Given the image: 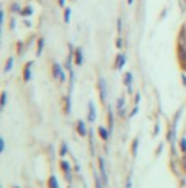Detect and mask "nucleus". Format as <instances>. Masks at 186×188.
I'll return each instance as SVG.
<instances>
[{"mask_svg":"<svg viewBox=\"0 0 186 188\" xmlns=\"http://www.w3.org/2000/svg\"><path fill=\"white\" fill-rule=\"evenodd\" d=\"M106 85H105V80L103 79H100L99 80V88H100V96H102V101L106 99V88H105Z\"/></svg>","mask_w":186,"mask_h":188,"instance_id":"f257e3e1","label":"nucleus"},{"mask_svg":"<svg viewBox=\"0 0 186 188\" xmlns=\"http://www.w3.org/2000/svg\"><path fill=\"white\" fill-rule=\"evenodd\" d=\"M95 117H96V112H95V106H93V104L90 102L89 104V121H95Z\"/></svg>","mask_w":186,"mask_h":188,"instance_id":"f03ea898","label":"nucleus"},{"mask_svg":"<svg viewBox=\"0 0 186 188\" xmlns=\"http://www.w3.org/2000/svg\"><path fill=\"white\" fill-rule=\"evenodd\" d=\"M99 165H100V172H102V177H103V182L106 184L108 182V178H106V172H105V162H103L102 158L99 159Z\"/></svg>","mask_w":186,"mask_h":188,"instance_id":"7ed1b4c3","label":"nucleus"},{"mask_svg":"<svg viewBox=\"0 0 186 188\" xmlns=\"http://www.w3.org/2000/svg\"><path fill=\"white\" fill-rule=\"evenodd\" d=\"M54 73H55V76H57V78L60 76L61 80H64V74H63V72H61V69H60L58 64H54Z\"/></svg>","mask_w":186,"mask_h":188,"instance_id":"20e7f679","label":"nucleus"},{"mask_svg":"<svg viewBox=\"0 0 186 188\" xmlns=\"http://www.w3.org/2000/svg\"><path fill=\"white\" fill-rule=\"evenodd\" d=\"M124 64H125V57H124L122 54H119L118 55V69H122Z\"/></svg>","mask_w":186,"mask_h":188,"instance_id":"39448f33","label":"nucleus"},{"mask_svg":"<svg viewBox=\"0 0 186 188\" xmlns=\"http://www.w3.org/2000/svg\"><path fill=\"white\" fill-rule=\"evenodd\" d=\"M76 63H77V64H82V63H83L82 50H77V53H76Z\"/></svg>","mask_w":186,"mask_h":188,"instance_id":"423d86ee","label":"nucleus"},{"mask_svg":"<svg viewBox=\"0 0 186 188\" xmlns=\"http://www.w3.org/2000/svg\"><path fill=\"white\" fill-rule=\"evenodd\" d=\"M79 133L82 134V136H84V134H86V127H84V122H83V121L79 122Z\"/></svg>","mask_w":186,"mask_h":188,"instance_id":"0eeeda50","label":"nucleus"},{"mask_svg":"<svg viewBox=\"0 0 186 188\" xmlns=\"http://www.w3.org/2000/svg\"><path fill=\"white\" fill-rule=\"evenodd\" d=\"M29 69H31V63H29L26 66V69H25V79H26V80L31 79V70H29Z\"/></svg>","mask_w":186,"mask_h":188,"instance_id":"6e6552de","label":"nucleus"},{"mask_svg":"<svg viewBox=\"0 0 186 188\" xmlns=\"http://www.w3.org/2000/svg\"><path fill=\"white\" fill-rule=\"evenodd\" d=\"M99 133H100V136H102V137H103L105 140L108 138V131H106V130H105L103 127H100V128H99Z\"/></svg>","mask_w":186,"mask_h":188,"instance_id":"1a4fd4ad","label":"nucleus"},{"mask_svg":"<svg viewBox=\"0 0 186 188\" xmlns=\"http://www.w3.org/2000/svg\"><path fill=\"white\" fill-rule=\"evenodd\" d=\"M125 82H126V86H128V89L131 90V73H128V74H126Z\"/></svg>","mask_w":186,"mask_h":188,"instance_id":"9d476101","label":"nucleus"},{"mask_svg":"<svg viewBox=\"0 0 186 188\" xmlns=\"http://www.w3.org/2000/svg\"><path fill=\"white\" fill-rule=\"evenodd\" d=\"M12 66H13V60H12V58H9V61H7V64H6V67H5V72L6 73L9 72V70L12 69Z\"/></svg>","mask_w":186,"mask_h":188,"instance_id":"9b49d317","label":"nucleus"},{"mask_svg":"<svg viewBox=\"0 0 186 188\" xmlns=\"http://www.w3.org/2000/svg\"><path fill=\"white\" fill-rule=\"evenodd\" d=\"M49 188H57V182H55V178L54 177L49 178Z\"/></svg>","mask_w":186,"mask_h":188,"instance_id":"f8f14e48","label":"nucleus"},{"mask_svg":"<svg viewBox=\"0 0 186 188\" xmlns=\"http://www.w3.org/2000/svg\"><path fill=\"white\" fill-rule=\"evenodd\" d=\"M6 105V92H3L2 94V108H5Z\"/></svg>","mask_w":186,"mask_h":188,"instance_id":"ddd939ff","label":"nucleus"},{"mask_svg":"<svg viewBox=\"0 0 186 188\" xmlns=\"http://www.w3.org/2000/svg\"><path fill=\"white\" fill-rule=\"evenodd\" d=\"M42 45H44V41L41 39V41H39V45H38V54H41V51H42Z\"/></svg>","mask_w":186,"mask_h":188,"instance_id":"4468645a","label":"nucleus"},{"mask_svg":"<svg viewBox=\"0 0 186 188\" xmlns=\"http://www.w3.org/2000/svg\"><path fill=\"white\" fill-rule=\"evenodd\" d=\"M0 144H2V146H0V150L3 152V149H5V140H3V138H2V142H0Z\"/></svg>","mask_w":186,"mask_h":188,"instance_id":"2eb2a0df","label":"nucleus"},{"mask_svg":"<svg viewBox=\"0 0 186 188\" xmlns=\"http://www.w3.org/2000/svg\"><path fill=\"white\" fill-rule=\"evenodd\" d=\"M68 16H70V10L67 9L66 10V22H68Z\"/></svg>","mask_w":186,"mask_h":188,"instance_id":"dca6fc26","label":"nucleus"},{"mask_svg":"<svg viewBox=\"0 0 186 188\" xmlns=\"http://www.w3.org/2000/svg\"><path fill=\"white\" fill-rule=\"evenodd\" d=\"M182 149L186 150V140H182Z\"/></svg>","mask_w":186,"mask_h":188,"instance_id":"f3484780","label":"nucleus"},{"mask_svg":"<svg viewBox=\"0 0 186 188\" xmlns=\"http://www.w3.org/2000/svg\"><path fill=\"white\" fill-rule=\"evenodd\" d=\"M96 188H100V182H99V179H96Z\"/></svg>","mask_w":186,"mask_h":188,"instance_id":"a211bd4d","label":"nucleus"},{"mask_svg":"<svg viewBox=\"0 0 186 188\" xmlns=\"http://www.w3.org/2000/svg\"><path fill=\"white\" fill-rule=\"evenodd\" d=\"M126 188H131V184L128 182V185H126Z\"/></svg>","mask_w":186,"mask_h":188,"instance_id":"6ab92c4d","label":"nucleus"},{"mask_svg":"<svg viewBox=\"0 0 186 188\" xmlns=\"http://www.w3.org/2000/svg\"><path fill=\"white\" fill-rule=\"evenodd\" d=\"M128 3H130V5H131V3H132V0H128Z\"/></svg>","mask_w":186,"mask_h":188,"instance_id":"aec40b11","label":"nucleus"},{"mask_svg":"<svg viewBox=\"0 0 186 188\" xmlns=\"http://www.w3.org/2000/svg\"><path fill=\"white\" fill-rule=\"evenodd\" d=\"M15 188H17V187H15Z\"/></svg>","mask_w":186,"mask_h":188,"instance_id":"412c9836","label":"nucleus"}]
</instances>
